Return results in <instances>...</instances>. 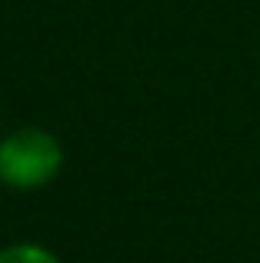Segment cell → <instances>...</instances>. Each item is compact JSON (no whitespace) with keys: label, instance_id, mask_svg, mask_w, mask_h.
Masks as SVG:
<instances>
[{"label":"cell","instance_id":"cell-1","mask_svg":"<svg viewBox=\"0 0 260 263\" xmlns=\"http://www.w3.org/2000/svg\"><path fill=\"white\" fill-rule=\"evenodd\" d=\"M64 170V147L44 127H17L0 140V183L10 190H44Z\"/></svg>","mask_w":260,"mask_h":263},{"label":"cell","instance_id":"cell-2","mask_svg":"<svg viewBox=\"0 0 260 263\" xmlns=\"http://www.w3.org/2000/svg\"><path fill=\"white\" fill-rule=\"evenodd\" d=\"M0 263H64V260L40 243H10L0 250Z\"/></svg>","mask_w":260,"mask_h":263}]
</instances>
